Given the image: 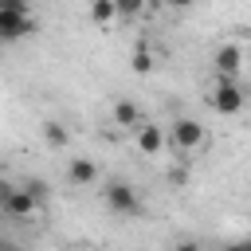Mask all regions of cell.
I'll list each match as a JSON object with an SVG mask.
<instances>
[{"mask_svg":"<svg viewBox=\"0 0 251 251\" xmlns=\"http://www.w3.org/2000/svg\"><path fill=\"white\" fill-rule=\"evenodd\" d=\"M220 251H251V243H247V239H231V243H224Z\"/></svg>","mask_w":251,"mask_h":251,"instance_id":"2e32d148","label":"cell"},{"mask_svg":"<svg viewBox=\"0 0 251 251\" xmlns=\"http://www.w3.org/2000/svg\"><path fill=\"white\" fill-rule=\"evenodd\" d=\"M212 67H216V78H235V82H239V71H243V47H239V43H224V47L216 51Z\"/></svg>","mask_w":251,"mask_h":251,"instance_id":"5b68a950","label":"cell"},{"mask_svg":"<svg viewBox=\"0 0 251 251\" xmlns=\"http://www.w3.org/2000/svg\"><path fill=\"white\" fill-rule=\"evenodd\" d=\"M35 208H39V204H35L24 188H12V196L4 200V208H0V212H4V216H12V220H24V216H31Z\"/></svg>","mask_w":251,"mask_h":251,"instance_id":"ba28073f","label":"cell"},{"mask_svg":"<svg viewBox=\"0 0 251 251\" xmlns=\"http://www.w3.org/2000/svg\"><path fill=\"white\" fill-rule=\"evenodd\" d=\"M12 188H16V184H8V180H0V208H4V200L12 196Z\"/></svg>","mask_w":251,"mask_h":251,"instance_id":"e0dca14e","label":"cell"},{"mask_svg":"<svg viewBox=\"0 0 251 251\" xmlns=\"http://www.w3.org/2000/svg\"><path fill=\"white\" fill-rule=\"evenodd\" d=\"M137 12H141L137 0H122V4H114V16H122V20H133Z\"/></svg>","mask_w":251,"mask_h":251,"instance_id":"5bb4252c","label":"cell"},{"mask_svg":"<svg viewBox=\"0 0 251 251\" xmlns=\"http://www.w3.org/2000/svg\"><path fill=\"white\" fill-rule=\"evenodd\" d=\"M169 141H173V149L188 161L192 153H200V149L208 145V129H204L196 118H176V122L169 126Z\"/></svg>","mask_w":251,"mask_h":251,"instance_id":"7a4b0ae2","label":"cell"},{"mask_svg":"<svg viewBox=\"0 0 251 251\" xmlns=\"http://www.w3.org/2000/svg\"><path fill=\"white\" fill-rule=\"evenodd\" d=\"M20 188H24V192H27V196H31L35 204H39V200L47 196V180H43V176H27V180H24Z\"/></svg>","mask_w":251,"mask_h":251,"instance_id":"4fadbf2b","label":"cell"},{"mask_svg":"<svg viewBox=\"0 0 251 251\" xmlns=\"http://www.w3.org/2000/svg\"><path fill=\"white\" fill-rule=\"evenodd\" d=\"M137 149H141L145 157H161V149H165V129L153 126V122H141V126H137Z\"/></svg>","mask_w":251,"mask_h":251,"instance_id":"8992f818","label":"cell"},{"mask_svg":"<svg viewBox=\"0 0 251 251\" xmlns=\"http://www.w3.org/2000/svg\"><path fill=\"white\" fill-rule=\"evenodd\" d=\"M0 251H16V243H8V239L0 235Z\"/></svg>","mask_w":251,"mask_h":251,"instance_id":"ac0fdd59","label":"cell"},{"mask_svg":"<svg viewBox=\"0 0 251 251\" xmlns=\"http://www.w3.org/2000/svg\"><path fill=\"white\" fill-rule=\"evenodd\" d=\"M90 20L102 24V27L114 24V20H118V16H114V4H110V0H94V4H90Z\"/></svg>","mask_w":251,"mask_h":251,"instance_id":"8fae6325","label":"cell"},{"mask_svg":"<svg viewBox=\"0 0 251 251\" xmlns=\"http://www.w3.org/2000/svg\"><path fill=\"white\" fill-rule=\"evenodd\" d=\"M129 67H133V75H149L153 71V51L141 43L137 51H133V59H129Z\"/></svg>","mask_w":251,"mask_h":251,"instance_id":"7c38bea8","label":"cell"},{"mask_svg":"<svg viewBox=\"0 0 251 251\" xmlns=\"http://www.w3.org/2000/svg\"><path fill=\"white\" fill-rule=\"evenodd\" d=\"M102 200H106V208L118 212V216H137V212H141L137 188H133L129 180H110V184L102 188Z\"/></svg>","mask_w":251,"mask_h":251,"instance_id":"277c9868","label":"cell"},{"mask_svg":"<svg viewBox=\"0 0 251 251\" xmlns=\"http://www.w3.org/2000/svg\"><path fill=\"white\" fill-rule=\"evenodd\" d=\"M39 20L31 16V8L24 0H0V43H20L27 35H35Z\"/></svg>","mask_w":251,"mask_h":251,"instance_id":"6da1fadb","label":"cell"},{"mask_svg":"<svg viewBox=\"0 0 251 251\" xmlns=\"http://www.w3.org/2000/svg\"><path fill=\"white\" fill-rule=\"evenodd\" d=\"M67 180H71L75 188H86V184L98 180V165H94L90 157H71V165H67Z\"/></svg>","mask_w":251,"mask_h":251,"instance_id":"52a82bcc","label":"cell"},{"mask_svg":"<svg viewBox=\"0 0 251 251\" xmlns=\"http://www.w3.org/2000/svg\"><path fill=\"white\" fill-rule=\"evenodd\" d=\"M43 137H47V145H51V149H63V145L71 141L67 126H59V122H47V126H43Z\"/></svg>","mask_w":251,"mask_h":251,"instance_id":"30bf717a","label":"cell"},{"mask_svg":"<svg viewBox=\"0 0 251 251\" xmlns=\"http://www.w3.org/2000/svg\"><path fill=\"white\" fill-rule=\"evenodd\" d=\"M114 126H122V129H137L141 126V110L133 106V102H114Z\"/></svg>","mask_w":251,"mask_h":251,"instance_id":"9c48e42d","label":"cell"},{"mask_svg":"<svg viewBox=\"0 0 251 251\" xmlns=\"http://www.w3.org/2000/svg\"><path fill=\"white\" fill-rule=\"evenodd\" d=\"M173 251H204L196 239H180V243H173Z\"/></svg>","mask_w":251,"mask_h":251,"instance_id":"9a60e30c","label":"cell"},{"mask_svg":"<svg viewBox=\"0 0 251 251\" xmlns=\"http://www.w3.org/2000/svg\"><path fill=\"white\" fill-rule=\"evenodd\" d=\"M243 102H247V94H243V86H239L235 78H216V86H212V94H208V106H212L220 118L239 114Z\"/></svg>","mask_w":251,"mask_h":251,"instance_id":"3957f363","label":"cell"}]
</instances>
